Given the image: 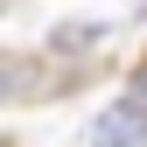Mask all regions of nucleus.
<instances>
[{
    "instance_id": "nucleus-1",
    "label": "nucleus",
    "mask_w": 147,
    "mask_h": 147,
    "mask_svg": "<svg viewBox=\"0 0 147 147\" xmlns=\"http://www.w3.org/2000/svg\"><path fill=\"white\" fill-rule=\"evenodd\" d=\"M84 147H147V105H140V98H119V105H105V112L91 119Z\"/></svg>"
},
{
    "instance_id": "nucleus-2",
    "label": "nucleus",
    "mask_w": 147,
    "mask_h": 147,
    "mask_svg": "<svg viewBox=\"0 0 147 147\" xmlns=\"http://www.w3.org/2000/svg\"><path fill=\"white\" fill-rule=\"evenodd\" d=\"M21 77H28L21 63H14V56H0V105H7V98H21Z\"/></svg>"
},
{
    "instance_id": "nucleus-3",
    "label": "nucleus",
    "mask_w": 147,
    "mask_h": 147,
    "mask_svg": "<svg viewBox=\"0 0 147 147\" xmlns=\"http://www.w3.org/2000/svg\"><path fill=\"white\" fill-rule=\"evenodd\" d=\"M133 91H140V105H147V49H140V63H133Z\"/></svg>"
},
{
    "instance_id": "nucleus-4",
    "label": "nucleus",
    "mask_w": 147,
    "mask_h": 147,
    "mask_svg": "<svg viewBox=\"0 0 147 147\" xmlns=\"http://www.w3.org/2000/svg\"><path fill=\"white\" fill-rule=\"evenodd\" d=\"M0 147H14V140H0Z\"/></svg>"
}]
</instances>
